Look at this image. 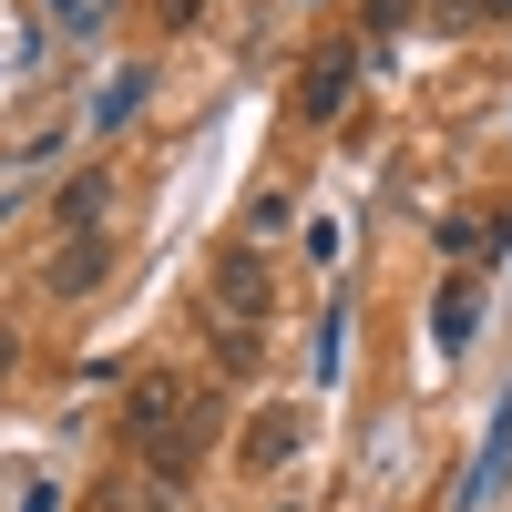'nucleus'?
I'll list each match as a JSON object with an SVG mask.
<instances>
[{"mask_svg":"<svg viewBox=\"0 0 512 512\" xmlns=\"http://www.w3.org/2000/svg\"><path fill=\"white\" fill-rule=\"evenodd\" d=\"M277 226H287V195H256V205H246V246H256V236H277Z\"/></svg>","mask_w":512,"mask_h":512,"instance_id":"9","label":"nucleus"},{"mask_svg":"<svg viewBox=\"0 0 512 512\" xmlns=\"http://www.w3.org/2000/svg\"><path fill=\"white\" fill-rule=\"evenodd\" d=\"M482 246H492V216H451L441 226V256H482Z\"/></svg>","mask_w":512,"mask_h":512,"instance_id":"8","label":"nucleus"},{"mask_svg":"<svg viewBox=\"0 0 512 512\" xmlns=\"http://www.w3.org/2000/svg\"><path fill=\"white\" fill-rule=\"evenodd\" d=\"M410 21V0H369V31H400Z\"/></svg>","mask_w":512,"mask_h":512,"instance_id":"11","label":"nucleus"},{"mask_svg":"<svg viewBox=\"0 0 512 512\" xmlns=\"http://www.w3.org/2000/svg\"><path fill=\"white\" fill-rule=\"evenodd\" d=\"M472 318H482V297H472V287L451 277V287H441V308H431V328H441L451 349H461V338H472Z\"/></svg>","mask_w":512,"mask_h":512,"instance_id":"7","label":"nucleus"},{"mask_svg":"<svg viewBox=\"0 0 512 512\" xmlns=\"http://www.w3.org/2000/svg\"><path fill=\"white\" fill-rule=\"evenodd\" d=\"M103 267H113V236H72L52 267H41V287H52V297H93V287H103Z\"/></svg>","mask_w":512,"mask_h":512,"instance_id":"4","label":"nucleus"},{"mask_svg":"<svg viewBox=\"0 0 512 512\" xmlns=\"http://www.w3.org/2000/svg\"><path fill=\"white\" fill-rule=\"evenodd\" d=\"M195 11H205V0H154V21H164V31H185Z\"/></svg>","mask_w":512,"mask_h":512,"instance_id":"10","label":"nucleus"},{"mask_svg":"<svg viewBox=\"0 0 512 512\" xmlns=\"http://www.w3.org/2000/svg\"><path fill=\"white\" fill-rule=\"evenodd\" d=\"M103 195H113V175H72L62 185V226L72 236H103Z\"/></svg>","mask_w":512,"mask_h":512,"instance_id":"6","label":"nucleus"},{"mask_svg":"<svg viewBox=\"0 0 512 512\" xmlns=\"http://www.w3.org/2000/svg\"><path fill=\"white\" fill-rule=\"evenodd\" d=\"M195 420H205V410H195V379H185V369H144L134 400H123V441L154 461V451H175Z\"/></svg>","mask_w":512,"mask_h":512,"instance_id":"1","label":"nucleus"},{"mask_svg":"<svg viewBox=\"0 0 512 512\" xmlns=\"http://www.w3.org/2000/svg\"><path fill=\"white\" fill-rule=\"evenodd\" d=\"M492 11H512V0H492Z\"/></svg>","mask_w":512,"mask_h":512,"instance_id":"12","label":"nucleus"},{"mask_svg":"<svg viewBox=\"0 0 512 512\" xmlns=\"http://www.w3.org/2000/svg\"><path fill=\"white\" fill-rule=\"evenodd\" d=\"M308 451V410H287V400H267L246 420V472H277V461H297Z\"/></svg>","mask_w":512,"mask_h":512,"instance_id":"3","label":"nucleus"},{"mask_svg":"<svg viewBox=\"0 0 512 512\" xmlns=\"http://www.w3.org/2000/svg\"><path fill=\"white\" fill-rule=\"evenodd\" d=\"M267 297H277L267 256H256V246H226V256H216V277H205V318H226V328H256V318H267Z\"/></svg>","mask_w":512,"mask_h":512,"instance_id":"2","label":"nucleus"},{"mask_svg":"<svg viewBox=\"0 0 512 512\" xmlns=\"http://www.w3.org/2000/svg\"><path fill=\"white\" fill-rule=\"evenodd\" d=\"M338 103H349V52H318L308 82H297V113H308V123H338Z\"/></svg>","mask_w":512,"mask_h":512,"instance_id":"5","label":"nucleus"}]
</instances>
